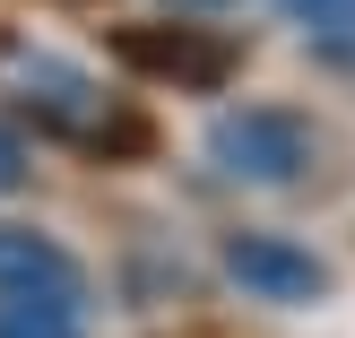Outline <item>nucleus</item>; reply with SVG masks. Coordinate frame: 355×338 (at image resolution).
I'll list each match as a JSON object with an SVG mask.
<instances>
[{"instance_id": "f257e3e1", "label": "nucleus", "mask_w": 355, "mask_h": 338, "mask_svg": "<svg viewBox=\"0 0 355 338\" xmlns=\"http://www.w3.org/2000/svg\"><path fill=\"white\" fill-rule=\"evenodd\" d=\"M312 148H321V130H312L295 104H234V113L208 121V165H217L225 183H252V191L295 183V174L312 165Z\"/></svg>"}, {"instance_id": "20e7f679", "label": "nucleus", "mask_w": 355, "mask_h": 338, "mask_svg": "<svg viewBox=\"0 0 355 338\" xmlns=\"http://www.w3.org/2000/svg\"><path fill=\"white\" fill-rule=\"evenodd\" d=\"M0 295H52V304H87V269L35 226H0Z\"/></svg>"}, {"instance_id": "7ed1b4c3", "label": "nucleus", "mask_w": 355, "mask_h": 338, "mask_svg": "<svg viewBox=\"0 0 355 338\" xmlns=\"http://www.w3.org/2000/svg\"><path fill=\"white\" fill-rule=\"evenodd\" d=\"M225 278H234L252 304H321L329 295V260L304 252L295 235H260V226H243V235H225Z\"/></svg>"}, {"instance_id": "f03ea898", "label": "nucleus", "mask_w": 355, "mask_h": 338, "mask_svg": "<svg viewBox=\"0 0 355 338\" xmlns=\"http://www.w3.org/2000/svg\"><path fill=\"white\" fill-rule=\"evenodd\" d=\"M113 52L139 69V78H173V87H225L234 78V35H217V26H191V17H173V26H121L113 35Z\"/></svg>"}, {"instance_id": "6e6552de", "label": "nucleus", "mask_w": 355, "mask_h": 338, "mask_svg": "<svg viewBox=\"0 0 355 338\" xmlns=\"http://www.w3.org/2000/svg\"><path fill=\"white\" fill-rule=\"evenodd\" d=\"M173 9H225V0H173Z\"/></svg>"}, {"instance_id": "0eeeda50", "label": "nucleus", "mask_w": 355, "mask_h": 338, "mask_svg": "<svg viewBox=\"0 0 355 338\" xmlns=\"http://www.w3.org/2000/svg\"><path fill=\"white\" fill-rule=\"evenodd\" d=\"M26 174H35V156H26V139H17L9 121H0V200H9V191H26Z\"/></svg>"}, {"instance_id": "423d86ee", "label": "nucleus", "mask_w": 355, "mask_h": 338, "mask_svg": "<svg viewBox=\"0 0 355 338\" xmlns=\"http://www.w3.org/2000/svg\"><path fill=\"white\" fill-rule=\"evenodd\" d=\"M286 17H295L304 35H321V44L355 35V0H286Z\"/></svg>"}, {"instance_id": "39448f33", "label": "nucleus", "mask_w": 355, "mask_h": 338, "mask_svg": "<svg viewBox=\"0 0 355 338\" xmlns=\"http://www.w3.org/2000/svg\"><path fill=\"white\" fill-rule=\"evenodd\" d=\"M0 338H87V304H52V295H0Z\"/></svg>"}]
</instances>
